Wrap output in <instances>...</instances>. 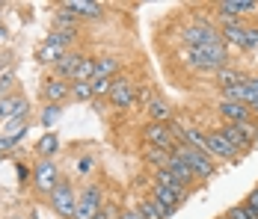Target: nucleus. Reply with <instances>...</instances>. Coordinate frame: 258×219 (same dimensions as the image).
Segmentation results:
<instances>
[{
  "label": "nucleus",
  "mask_w": 258,
  "mask_h": 219,
  "mask_svg": "<svg viewBox=\"0 0 258 219\" xmlns=\"http://www.w3.org/2000/svg\"><path fill=\"white\" fill-rule=\"evenodd\" d=\"M187 195H190V193H184V190H169V187L152 184V193H149V198H152L157 207H160L163 219H172L175 213H178V207L187 201Z\"/></svg>",
  "instance_id": "obj_6"
},
{
  "label": "nucleus",
  "mask_w": 258,
  "mask_h": 219,
  "mask_svg": "<svg viewBox=\"0 0 258 219\" xmlns=\"http://www.w3.org/2000/svg\"><path fill=\"white\" fill-rule=\"evenodd\" d=\"M155 184H160V187H169V190H184V193H190V190H187V187H184V184H181V181L169 169H157L155 172Z\"/></svg>",
  "instance_id": "obj_27"
},
{
  "label": "nucleus",
  "mask_w": 258,
  "mask_h": 219,
  "mask_svg": "<svg viewBox=\"0 0 258 219\" xmlns=\"http://www.w3.org/2000/svg\"><path fill=\"white\" fill-rule=\"evenodd\" d=\"M249 110H252V116H258V104H255V107H249Z\"/></svg>",
  "instance_id": "obj_43"
},
{
  "label": "nucleus",
  "mask_w": 258,
  "mask_h": 219,
  "mask_svg": "<svg viewBox=\"0 0 258 219\" xmlns=\"http://www.w3.org/2000/svg\"><path fill=\"white\" fill-rule=\"evenodd\" d=\"M62 178H59V169H56V163L53 160H39L36 166H33V187L39 190V193H45V195H51L53 193V187L59 184Z\"/></svg>",
  "instance_id": "obj_8"
},
{
  "label": "nucleus",
  "mask_w": 258,
  "mask_h": 219,
  "mask_svg": "<svg viewBox=\"0 0 258 219\" xmlns=\"http://www.w3.org/2000/svg\"><path fill=\"white\" fill-rule=\"evenodd\" d=\"M246 77H249L246 71L232 68V65H226V68H220V71L214 74V80H217L220 89H229V86H237V83H246Z\"/></svg>",
  "instance_id": "obj_20"
},
{
  "label": "nucleus",
  "mask_w": 258,
  "mask_h": 219,
  "mask_svg": "<svg viewBox=\"0 0 258 219\" xmlns=\"http://www.w3.org/2000/svg\"><path fill=\"white\" fill-rule=\"evenodd\" d=\"M172 154L175 157H181L190 169H193V175H196V181H211L214 175H217V166H214V160L208 157L205 151H199V148H190V145H175L172 148Z\"/></svg>",
  "instance_id": "obj_5"
},
{
  "label": "nucleus",
  "mask_w": 258,
  "mask_h": 219,
  "mask_svg": "<svg viewBox=\"0 0 258 219\" xmlns=\"http://www.w3.org/2000/svg\"><path fill=\"white\" fill-rule=\"evenodd\" d=\"M243 92H246L243 104H246V107H255V104H258V74H249V77H246Z\"/></svg>",
  "instance_id": "obj_29"
},
{
  "label": "nucleus",
  "mask_w": 258,
  "mask_h": 219,
  "mask_svg": "<svg viewBox=\"0 0 258 219\" xmlns=\"http://www.w3.org/2000/svg\"><path fill=\"white\" fill-rule=\"evenodd\" d=\"M246 53H258V27H246V36H243V48Z\"/></svg>",
  "instance_id": "obj_34"
},
{
  "label": "nucleus",
  "mask_w": 258,
  "mask_h": 219,
  "mask_svg": "<svg viewBox=\"0 0 258 219\" xmlns=\"http://www.w3.org/2000/svg\"><path fill=\"white\" fill-rule=\"evenodd\" d=\"M166 169L172 172V175H175V178H178L181 184H184V187H187V190H190V187H193V184H196V175H193V169H190V166H187V163H184V160H181V157H175V154H172V157H169V163H166Z\"/></svg>",
  "instance_id": "obj_21"
},
{
  "label": "nucleus",
  "mask_w": 258,
  "mask_h": 219,
  "mask_svg": "<svg viewBox=\"0 0 258 219\" xmlns=\"http://www.w3.org/2000/svg\"><path fill=\"white\" fill-rule=\"evenodd\" d=\"M113 80H116V77H98V80H92V95H95V101H98V98H110Z\"/></svg>",
  "instance_id": "obj_31"
},
{
  "label": "nucleus",
  "mask_w": 258,
  "mask_h": 219,
  "mask_svg": "<svg viewBox=\"0 0 258 219\" xmlns=\"http://www.w3.org/2000/svg\"><path fill=\"white\" fill-rule=\"evenodd\" d=\"M62 9H69L72 15L86 18V21H101L104 18V6L101 3H95V0H66Z\"/></svg>",
  "instance_id": "obj_13"
},
{
  "label": "nucleus",
  "mask_w": 258,
  "mask_h": 219,
  "mask_svg": "<svg viewBox=\"0 0 258 219\" xmlns=\"http://www.w3.org/2000/svg\"><path fill=\"white\" fill-rule=\"evenodd\" d=\"M27 130H30V127L24 124V127H21V130H15V133H3V136H0V151H12V148L27 136Z\"/></svg>",
  "instance_id": "obj_30"
},
{
  "label": "nucleus",
  "mask_w": 258,
  "mask_h": 219,
  "mask_svg": "<svg viewBox=\"0 0 258 219\" xmlns=\"http://www.w3.org/2000/svg\"><path fill=\"white\" fill-rule=\"evenodd\" d=\"M39 95H42V101H48V104H62L66 98H72V83L51 74V77H45V83L39 86Z\"/></svg>",
  "instance_id": "obj_11"
},
{
  "label": "nucleus",
  "mask_w": 258,
  "mask_h": 219,
  "mask_svg": "<svg viewBox=\"0 0 258 219\" xmlns=\"http://www.w3.org/2000/svg\"><path fill=\"white\" fill-rule=\"evenodd\" d=\"M51 24H53L51 30H66V33H78V27H80V18H78V15H72L69 9H62V6H59V9L53 12Z\"/></svg>",
  "instance_id": "obj_22"
},
{
  "label": "nucleus",
  "mask_w": 258,
  "mask_h": 219,
  "mask_svg": "<svg viewBox=\"0 0 258 219\" xmlns=\"http://www.w3.org/2000/svg\"><path fill=\"white\" fill-rule=\"evenodd\" d=\"M119 219H146V216H143V213H140L137 207H125V210L119 213Z\"/></svg>",
  "instance_id": "obj_41"
},
{
  "label": "nucleus",
  "mask_w": 258,
  "mask_h": 219,
  "mask_svg": "<svg viewBox=\"0 0 258 219\" xmlns=\"http://www.w3.org/2000/svg\"><path fill=\"white\" fill-rule=\"evenodd\" d=\"M217 219H229V216H226V213H223V216H217Z\"/></svg>",
  "instance_id": "obj_44"
},
{
  "label": "nucleus",
  "mask_w": 258,
  "mask_h": 219,
  "mask_svg": "<svg viewBox=\"0 0 258 219\" xmlns=\"http://www.w3.org/2000/svg\"><path fill=\"white\" fill-rule=\"evenodd\" d=\"M181 42L187 48H205V45H220L223 36H220V27H214L208 18H199L181 30Z\"/></svg>",
  "instance_id": "obj_2"
},
{
  "label": "nucleus",
  "mask_w": 258,
  "mask_h": 219,
  "mask_svg": "<svg viewBox=\"0 0 258 219\" xmlns=\"http://www.w3.org/2000/svg\"><path fill=\"white\" fill-rule=\"evenodd\" d=\"M220 133H223V139H229V145H234L240 154H243V151H249V148L255 145L258 122H255V116H252V119H246V122H240V124H226V122H223Z\"/></svg>",
  "instance_id": "obj_4"
},
{
  "label": "nucleus",
  "mask_w": 258,
  "mask_h": 219,
  "mask_svg": "<svg viewBox=\"0 0 258 219\" xmlns=\"http://www.w3.org/2000/svg\"><path fill=\"white\" fill-rule=\"evenodd\" d=\"M119 68H122V59L113 56V53H104V56H95V77H119Z\"/></svg>",
  "instance_id": "obj_19"
},
{
  "label": "nucleus",
  "mask_w": 258,
  "mask_h": 219,
  "mask_svg": "<svg viewBox=\"0 0 258 219\" xmlns=\"http://www.w3.org/2000/svg\"><path fill=\"white\" fill-rule=\"evenodd\" d=\"M137 210H140V213H143L146 219H163L160 207H157L152 198H140V201H137Z\"/></svg>",
  "instance_id": "obj_32"
},
{
  "label": "nucleus",
  "mask_w": 258,
  "mask_h": 219,
  "mask_svg": "<svg viewBox=\"0 0 258 219\" xmlns=\"http://www.w3.org/2000/svg\"><path fill=\"white\" fill-rule=\"evenodd\" d=\"M6 42H9V27H6L3 21H0V48H3Z\"/></svg>",
  "instance_id": "obj_42"
},
{
  "label": "nucleus",
  "mask_w": 258,
  "mask_h": 219,
  "mask_svg": "<svg viewBox=\"0 0 258 219\" xmlns=\"http://www.w3.org/2000/svg\"><path fill=\"white\" fill-rule=\"evenodd\" d=\"M6 68H12V53L9 50H0V74L6 71Z\"/></svg>",
  "instance_id": "obj_40"
},
{
  "label": "nucleus",
  "mask_w": 258,
  "mask_h": 219,
  "mask_svg": "<svg viewBox=\"0 0 258 219\" xmlns=\"http://www.w3.org/2000/svg\"><path fill=\"white\" fill-rule=\"evenodd\" d=\"M143 142L152 148H163V151H172V148L178 145V139L169 130V124H157V122H149L143 127Z\"/></svg>",
  "instance_id": "obj_9"
},
{
  "label": "nucleus",
  "mask_w": 258,
  "mask_h": 219,
  "mask_svg": "<svg viewBox=\"0 0 258 219\" xmlns=\"http://www.w3.org/2000/svg\"><path fill=\"white\" fill-rule=\"evenodd\" d=\"M48 204L59 219H75V213H78V190H75V184L62 178L53 187V193L48 195Z\"/></svg>",
  "instance_id": "obj_3"
},
{
  "label": "nucleus",
  "mask_w": 258,
  "mask_h": 219,
  "mask_svg": "<svg viewBox=\"0 0 258 219\" xmlns=\"http://www.w3.org/2000/svg\"><path fill=\"white\" fill-rule=\"evenodd\" d=\"M0 12H3V3H0Z\"/></svg>",
  "instance_id": "obj_46"
},
{
  "label": "nucleus",
  "mask_w": 258,
  "mask_h": 219,
  "mask_svg": "<svg viewBox=\"0 0 258 219\" xmlns=\"http://www.w3.org/2000/svg\"><path fill=\"white\" fill-rule=\"evenodd\" d=\"M220 15H232V18H243L249 12H258V3L255 0H223L214 6Z\"/></svg>",
  "instance_id": "obj_17"
},
{
  "label": "nucleus",
  "mask_w": 258,
  "mask_h": 219,
  "mask_svg": "<svg viewBox=\"0 0 258 219\" xmlns=\"http://www.w3.org/2000/svg\"><path fill=\"white\" fill-rule=\"evenodd\" d=\"M45 42H48V45H56V48H62V50H75L78 33H66V30H51V33L45 36Z\"/></svg>",
  "instance_id": "obj_24"
},
{
  "label": "nucleus",
  "mask_w": 258,
  "mask_h": 219,
  "mask_svg": "<svg viewBox=\"0 0 258 219\" xmlns=\"http://www.w3.org/2000/svg\"><path fill=\"white\" fill-rule=\"evenodd\" d=\"M146 113H149V122H157V124L175 122V110H172V104H169L166 98H160V95L146 107Z\"/></svg>",
  "instance_id": "obj_16"
},
{
  "label": "nucleus",
  "mask_w": 258,
  "mask_h": 219,
  "mask_svg": "<svg viewBox=\"0 0 258 219\" xmlns=\"http://www.w3.org/2000/svg\"><path fill=\"white\" fill-rule=\"evenodd\" d=\"M18 184H21V187H24V184H30V181H33V169H27L24 163H18Z\"/></svg>",
  "instance_id": "obj_39"
},
{
  "label": "nucleus",
  "mask_w": 258,
  "mask_h": 219,
  "mask_svg": "<svg viewBox=\"0 0 258 219\" xmlns=\"http://www.w3.org/2000/svg\"><path fill=\"white\" fill-rule=\"evenodd\" d=\"M12 219H27V216H12Z\"/></svg>",
  "instance_id": "obj_45"
},
{
  "label": "nucleus",
  "mask_w": 258,
  "mask_h": 219,
  "mask_svg": "<svg viewBox=\"0 0 258 219\" xmlns=\"http://www.w3.org/2000/svg\"><path fill=\"white\" fill-rule=\"evenodd\" d=\"M83 59H86V53H83V50H69V53H66V56H62V59L51 68V74H53V77H62V80H69V83H72V77H75V71L80 68V62H83Z\"/></svg>",
  "instance_id": "obj_15"
},
{
  "label": "nucleus",
  "mask_w": 258,
  "mask_h": 219,
  "mask_svg": "<svg viewBox=\"0 0 258 219\" xmlns=\"http://www.w3.org/2000/svg\"><path fill=\"white\" fill-rule=\"evenodd\" d=\"M246 27H249V24H243V18H240V21H232V24H223V27H220L223 45H226V48H243Z\"/></svg>",
  "instance_id": "obj_18"
},
{
  "label": "nucleus",
  "mask_w": 258,
  "mask_h": 219,
  "mask_svg": "<svg viewBox=\"0 0 258 219\" xmlns=\"http://www.w3.org/2000/svg\"><path fill=\"white\" fill-rule=\"evenodd\" d=\"M104 207V190L101 184H86L78 193V213L75 219H95Z\"/></svg>",
  "instance_id": "obj_7"
},
{
  "label": "nucleus",
  "mask_w": 258,
  "mask_h": 219,
  "mask_svg": "<svg viewBox=\"0 0 258 219\" xmlns=\"http://www.w3.org/2000/svg\"><path fill=\"white\" fill-rule=\"evenodd\" d=\"M243 207H246V210H252V213L258 216V187H252V190H249V195L243 198Z\"/></svg>",
  "instance_id": "obj_38"
},
{
  "label": "nucleus",
  "mask_w": 258,
  "mask_h": 219,
  "mask_svg": "<svg viewBox=\"0 0 258 219\" xmlns=\"http://www.w3.org/2000/svg\"><path fill=\"white\" fill-rule=\"evenodd\" d=\"M72 98H75V101H95L92 83H72Z\"/></svg>",
  "instance_id": "obj_33"
},
{
  "label": "nucleus",
  "mask_w": 258,
  "mask_h": 219,
  "mask_svg": "<svg viewBox=\"0 0 258 219\" xmlns=\"http://www.w3.org/2000/svg\"><path fill=\"white\" fill-rule=\"evenodd\" d=\"M56 148H59V139H56V133H51V130H48V133H45V136L39 139V145H36V151L42 154V160H45V157H48V160H53Z\"/></svg>",
  "instance_id": "obj_26"
},
{
  "label": "nucleus",
  "mask_w": 258,
  "mask_h": 219,
  "mask_svg": "<svg viewBox=\"0 0 258 219\" xmlns=\"http://www.w3.org/2000/svg\"><path fill=\"white\" fill-rule=\"evenodd\" d=\"M15 86H18V80H15V68H6V71L0 74V98L15 95Z\"/></svg>",
  "instance_id": "obj_28"
},
{
  "label": "nucleus",
  "mask_w": 258,
  "mask_h": 219,
  "mask_svg": "<svg viewBox=\"0 0 258 219\" xmlns=\"http://www.w3.org/2000/svg\"><path fill=\"white\" fill-rule=\"evenodd\" d=\"M89 172H95V157H92V154H83V157L78 160V175L86 178Z\"/></svg>",
  "instance_id": "obj_37"
},
{
  "label": "nucleus",
  "mask_w": 258,
  "mask_h": 219,
  "mask_svg": "<svg viewBox=\"0 0 258 219\" xmlns=\"http://www.w3.org/2000/svg\"><path fill=\"white\" fill-rule=\"evenodd\" d=\"M59 116H62V107H59V104H48V107H45V113H42V124H45V127H51Z\"/></svg>",
  "instance_id": "obj_35"
},
{
  "label": "nucleus",
  "mask_w": 258,
  "mask_h": 219,
  "mask_svg": "<svg viewBox=\"0 0 258 219\" xmlns=\"http://www.w3.org/2000/svg\"><path fill=\"white\" fill-rule=\"evenodd\" d=\"M205 142H208V157L211 160H237V154H240L234 145H229V139H223L220 130L205 133Z\"/></svg>",
  "instance_id": "obj_12"
},
{
  "label": "nucleus",
  "mask_w": 258,
  "mask_h": 219,
  "mask_svg": "<svg viewBox=\"0 0 258 219\" xmlns=\"http://www.w3.org/2000/svg\"><path fill=\"white\" fill-rule=\"evenodd\" d=\"M217 113L226 124H240L246 119H252V110L246 104H237V101H220L217 104Z\"/></svg>",
  "instance_id": "obj_14"
},
{
  "label": "nucleus",
  "mask_w": 258,
  "mask_h": 219,
  "mask_svg": "<svg viewBox=\"0 0 258 219\" xmlns=\"http://www.w3.org/2000/svg\"><path fill=\"white\" fill-rule=\"evenodd\" d=\"M66 53H69V50H62V48H56V45H48V42H45L42 48L36 50V59H39L42 65L53 68V65H56V62H59V59H62Z\"/></svg>",
  "instance_id": "obj_23"
},
{
  "label": "nucleus",
  "mask_w": 258,
  "mask_h": 219,
  "mask_svg": "<svg viewBox=\"0 0 258 219\" xmlns=\"http://www.w3.org/2000/svg\"><path fill=\"white\" fill-rule=\"evenodd\" d=\"M169 157H172V151H163V148H152L146 145V154H143V160L152 166V169H166V163H169Z\"/></svg>",
  "instance_id": "obj_25"
},
{
  "label": "nucleus",
  "mask_w": 258,
  "mask_h": 219,
  "mask_svg": "<svg viewBox=\"0 0 258 219\" xmlns=\"http://www.w3.org/2000/svg\"><path fill=\"white\" fill-rule=\"evenodd\" d=\"M181 62L196 68V71H211V74L232 65L229 62V48L223 42L220 45H205V48H184L181 50Z\"/></svg>",
  "instance_id": "obj_1"
},
{
  "label": "nucleus",
  "mask_w": 258,
  "mask_h": 219,
  "mask_svg": "<svg viewBox=\"0 0 258 219\" xmlns=\"http://www.w3.org/2000/svg\"><path fill=\"white\" fill-rule=\"evenodd\" d=\"M226 216H229V219H258L255 213H252V210H246L243 204H232V207L226 210Z\"/></svg>",
  "instance_id": "obj_36"
},
{
  "label": "nucleus",
  "mask_w": 258,
  "mask_h": 219,
  "mask_svg": "<svg viewBox=\"0 0 258 219\" xmlns=\"http://www.w3.org/2000/svg\"><path fill=\"white\" fill-rule=\"evenodd\" d=\"M110 104L116 110H131L137 104V86L131 77H116L113 80V92H110Z\"/></svg>",
  "instance_id": "obj_10"
}]
</instances>
